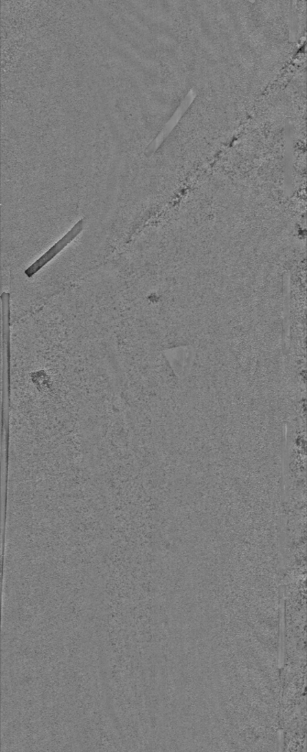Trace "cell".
<instances>
[{"label": "cell", "mask_w": 307, "mask_h": 752, "mask_svg": "<svg viewBox=\"0 0 307 752\" xmlns=\"http://www.w3.org/2000/svg\"><path fill=\"white\" fill-rule=\"evenodd\" d=\"M82 228L81 223H79L75 226L67 235H65L60 241H59L56 245L52 247L48 252L41 257L36 263L30 267L25 272V274L31 277L34 276L36 272H38L42 267L45 266L49 261L56 257L62 249L67 246L76 235L79 234Z\"/></svg>", "instance_id": "cell-1"}]
</instances>
